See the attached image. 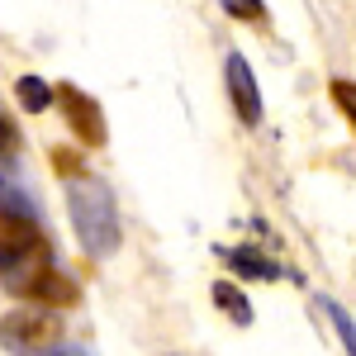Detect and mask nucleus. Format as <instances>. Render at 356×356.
<instances>
[{
    "label": "nucleus",
    "instance_id": "obj_1",
    "mask_svg": "<svg viewBox=\"0 0 356 356\" xmlns=\"http://www.w3.org/2000/svg\"><path fill=\"white\" fill-rule=\"evenodd\" d=\"M67 209H72V228L90 257H110L119 247V209H114V195L105 181L81 176L67 186Z\"/></svg>",
    "mask_w": 356,
    "mask_h": 356
},
{
    "label": "nucleus",
    "instance_id": "obj_2",
    "mask_svg": "<svg viewBox=\"0 0 356 356\" xmlns=\"http://www.w3.org/2000/svg\"><path fill=\"white\" fill-rule=\"evenodd\" d=\"M62 337V318L53 309H10L0 318V347L15 356H43L57 347Z\"/></svg>",
    "mask_w": 356,
    "mask_h": 356
},
{
    "label": "nucleus",
    "instance_id": "obj_3",
    "mask_svg": "<svg viewBox=\"0 0 356 356\" xmlns=\"http://www.w3.org/2000/svg\"><path fill=\"white\" fill-rule=\"evenodd\" d=\"M5 290H15L19 300L43 304V309H72V304H81L76 280H67V275L53 271V266H33V271L10 275V280H5Z\"/></svg>",
    "mask_w": 356,
    "mask_h": 356
},
{
    "label": "nucleus",
    "instance_id": "obj_4",
    "mask_svg": "<svg viewBox=\"0 0 356 356\" xmlns=\"http://www.w3.org/2000/svg\"><path fill=\"white\" fill-rule=\"evenodd\" d=\"M57 100H62V110H67L72 134L81 138L86 147H100V143H105V114H100V105H95L86 90H76V86H57Z\"/></svg>",
    "mask_w": 356,
    "mask_h": 356
},
{
    "label": "nucleus",
    "instance_id": "obj_5",
    "mask_svg": "<svg viewBox=\"0 0 356 356\" xmlns=\"http://www.w3.org/2000/svg\"><path fill=\"white\" fill-rule=\"evenodd\" d=\"M223 81H228V100H233L238 119H243V124H261V90H257V81H252V67H247L243 53H228Z\"/></svg>",
    "mask_w": 356,
    "mask_h": 356
},
{
    "label": "nucleus",
    "instance_id": "obj_6",
    "mask_svg": "<svg viewBox=\"0 0 356 356\" xmlns=\"http://www.w3.org/2000/svg\"><path fill=\"white\" fill-rule=\"evenodd\" d=\"M223 257H228V266H233L238 275H247V280H275V275H280L275 261L261 257L257 247H233V252H223Z\"/></svg>",
    "mask_w": 356,
    "mask_h": 356
},
{
    "label": "nucleus",
    "instance_id": "obj_7",
    "mask_svg": "<svg viewBox=\"0 0 356 356\" xmlns=\"http://www.w3.org/2000/svg\"><path fill=\"white\" fill-rule=\"evenodd\" d=\"M15 95H19V105H24L29 114H43L57 100V90L43 81V76H19V81H15Z\"/></svg>",
    "mask_w": 356,
    "mask_h": 356
},
{
    "label": "nucleus",
    "instance_id": "obj_8",
    "mask_svg": "<svg viewBox=\"0 0 356 356\" xmlns=\"http://www.w3.org/2000/svg\"><path fill=\"white\" fill-rule=\"evenodd\" d=\"M214 304H219V309L233 318V323H238V328H247V323H252V304H247V295L238 290V285L214 280Z\"/></svg>",
    "mask_w": 356,
    "mask_h": 356
},
{
    "label": "nucleus",
    "instance_id": "obj_9",
    "mask_svg": "<svg viewBox=\"0 0 356 356\" xmlns=\"http://www.w3.org/2000/svg\"><path fill=\"white\" fill-rule=\"evenodd\" d=\"M318 304H323V314L332 318V328H337V337L347 342V352L356 356V323H352V314H347V309H342L337 300H318Z\"/></svg>",
    "mask_w": 356,
    "mask_h": 356
},
{
    "label": "nucleus",
    "instance_id": "obj_10",
    "mask_svg": "<svg viewBox=\"0 0 356 356\" xmlns=\"http://www.w3.org/2000/svg\"><path fill=\"white\" fill-rule=\"evenodd\" d=\"M328 90H332V105L347 114V119H352V129H356V81H342V76H337Z\"/></svg>",
    "mask_w": 356,
    "mask_h": 356
},
{
    "label": "nucleus",
    "instance_id": "obj_11",
    "mask_svg": "<svg viewBox=\"0 0 356 356\" xmlns=\"http://www.w3.org/2000/svg\"><path fill=\"white\" fill-rule=\"evenodd\" d=\"M219 5L233 19H247V24H261V19H266V5H261V0H219Z\"/></svg>",
    "mask_w": 356,
    "mask_h": 356
},
{
    "label": "nucleus",
    "instance_id": "obj_12",
    "mask_svg": "<svg viewBox=\"0 0 356 356\" xmlns=\"http://www.w3.org/2000/svg\"><path fill=\"white\" fill-rule=\"evenodd\" d=\"M10 147H15V124L0 114V152H10Z\"/></svg>",
    "mask_w": 356,
    "mask_h": 356
},
{
    "label": "nucleus",
    "instance_id": "obj_13",
    "mask_svg": "<svg viewBox=\"0 0 356 356\" xmlns=\"http://www.w3.org/2000/svg\"><path fill=\"white\" fill-rule=\"evenodd\" d=\"M48 356H86V352H76V347H57V352H48Z\"/></svg>",
    "mask_w": 356,
    "mask_h": 356
}]
</instances>
